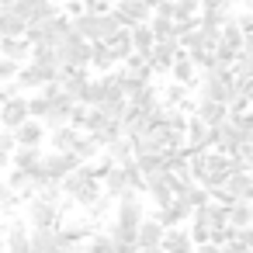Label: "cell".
<instances>
[{
    "instance_id": "1",
    "label": "cell",
    "mask_w": 253,
    "mask_h": 253,
    "mask_svg": "<svg viewBox=\"0 0 253 253\" xmlns=\"http://www.w3.org/2000/svg\"><path fill=\"white\" fill-rule=\"evenodd\" d=\"M191 239L201 246V243H229L232 239V229H229V208L218 205V201H208L201 205L194 215H191Z\"/></svg>"
},
{
    "instance_id": "2",
    "label": "cell",
    "mask_w": 253,
    "mask_h": 253,
    "mask_svg": "<svg viewBox=\"0 0 253 253\" xmlns=\"http://www.w3.org/2000/svg\"><path fill=\"white\" fill-rule=\"evenodd\" d=\"M63 198H70L73 205H80V208H90L101 194H104V187H101V173H97V167H90V163H80L63 184Z\"/></svg>"
},
{
    "instance_id": "3",
    "label": "cell",
    "mask_w": 253,
    "mask_h": 253,
    "mask_svg": "<svg viewBox=\"0 0 253 253\" xmlns=\"http://www.w3.org/2000/svg\"><path fill=\"white\" fill-rule=\"evenodd\" d=\"M70 28H73V35H80L87 42H111L125 25L115 18V11H104V14H77V18H70Z\"/></svg>"
},
{
    "instance_id": "4",
    "label": "cell",
    "mask_w": 253,
    "mask_h": 253,
    "mask_svg": "<svg viewBox=\"0 0 253 253\" xmlns=\"http://www.w3.org/2000/svg\"><path fill=\"white\" fill-rule=\"evenodd\" d=\"M177 28H180V49L205 70L211 63V52L218 49L222 32H211V28H201V25H177Z\"/></svg>"
},
{
    "instance_id": "5",
    "label": "cell",
    "mask_w": 253,
    "mask_h": 253,
    "mask_svg": "<svg viewBox=\"0 0 253 253\" xmlns=\"http://www.w3.org/2000/svg\"><path fill=\"white\" fill-rule=\"evenodd\" d=\"M25 222L32 225V232L35 229H59V222H63V201H49L42 194H32L25 201Z\"/></svg>"
},
{
    "instance_id": "6",
    "label": "cell",
    "mask_w": 253,
    "mask_h": 253,
    "mask_svg": "<svg viewBox=\"0 0 253 253\" xmlns=\"http://www.w3.org/2000/svg\"><path fill=\"white\" fill-rule=\"evenodd\" d=\"M28 118H32L28 97L18 94V84H7V90H0V128L14 132V128H21Z\"/></svg>"
},
{
    "instance_id": "7",
    "label": "cell",
    "mask_w": 253,
    "mask_h": 253,
    "mask_svg": "<svg viewBox=\"0 0 253 253\" xmlns=\"http://www.w3.org/2000/svg\"><path fill=\"white\" fill-rule=\"evenodd\" d=\"M211 201L232 208V205H253V173L250 170H236L218 191H211Z\"/></svg>"
},
{
    "instance_id": "8",
    "label": "cell",
    "mask_w": 253,
    "mask_h": 253,
    "mask_svg": "<svg viewBox=\"0 0 253 253\" xmlns=\"http://www.w3.org/2000/svg\"><path fill=\"white\" fill-rule=\"evenodd\" d=\"M111 222H115L118 229L139 232V225L146 222V205H142L139 191H128V194L118 198V205H115V218H111Z\"/></svg>"
},
{
    "instance_id": "9",
    "label": "cell",
    "mask_w": 253,
    "mask_h": 253,
    "mask_svg": "<svg viewBox=\"0 0 253 253\" xmlns=\"http://www.w3.org/2000/svg\"><path fill=\"white\" fill-rule=\"evenodd\" d=\"M56 56H59V63H63L66 70H87L90 59H94V42H87V39H80V35H70V39L56 49Z\"/></svg>"
},
{
    "instance_id": "10",
    "label": "cell",
    "mask_w": 253,
    "mask_h": 253,
    "mask_svg": "<svg viewBox=\"0 0 253 253\" xmlns=\"http://www.w3.org/2000/svg\"><path fill=\"white\" fill-rule=\"evenodd\" d=\"M80 167V160L73 156V153H45V163H42V177L45 180H52V184H63L73 170Z\"/></svg>"
},
{
    "instance_id": "11",
    "label": "cell",
    "mask_w": 253,
    "mask_h": 253,
    "mask_svg": "<svg viewBox=\"0 0 253 253\" xmlns=\"http://www.w3.org/2000/svg\"><path fill=\"white\" fill-rule=\"evenodd\" d=\"M11 11H14V14H21L28 25H42V21H49V18H56V14H59V7L52 4V0H18Z\"/></svg>"
},
{
    "instance_id": "12",
    "label": "cell",
    "mask_w": 253,
    "mask_h": 253,
    "mask_svg": "<svg viewBox=\"0 0 253 253\" xmlns=\"http://www.w3.org/2000/svg\"><path fill=\"white\" fill-rule=\"evenodd\" d=\"M111 11H115V18H118L125 28L146 25V21L153 18V11L142 4V0H115V4H111Z\"/></svg>"
},
{
    "instance_id": "13",
    "label": "cell",
    "mask_w": 253,
    "mask_h": 253,
    "mask_svg": "<svg viewBox=\"0 0 253 253\" xmlns=\"http://www.w3.org/2000/svg\"><path fill=\"white\" fill-rule=\"evenodd\" d=\"M177 56H180V42H156L146 59H149V70L153 73H170V66H173Z\"/></svg>"
},
{
    "instance_id": "14",
    "label": "cell",
    "mask_w": 253,
    "mask_h": 253,
    "mask_svg": "<svg viewBox=\"0 0 253 253\" xmlns=\"http://www.w3.org/2000/svg\"><path fill=\"white\" fill-rule=\"evenodd\" d=\"M45 132H49V128H45L39 118H28L21 128H14V142H18V149H42Z\"/></svg>"
},
{
    "instance_id": "15",
    "label": "cell",
    "mask_w": 253,
    "mask_h": 253,
    "mask_svg": "<svg viewBox=\"0 0 253 253\" xmlns=\"http://www.w3.org/2000/svg\"><path fill=\"white\" fill-rule=\"evenodd\" d=\"M32 250L35 253H66L70 243L63 239L59 229H35L32 232Z\"/></svg>"
},
{
    "instance_id": "16",
    "label": "cell",
    "mask_w": 253,
    "mask_h": 253,
    "mask_svg": "<svg viewBox=\"0 0 253 253\" xmlns=\"http://www.w3.org/2000/svg\"><path fill=\"white\" fill-rule=\"evenodd\" d=\"M194 115L208 125V128H218L222 122H229V104H218V101H208V97H198V104H194Z\"/></svg>"
},
{
    "instance_id": "17",
    "label": "cell",
    "mask_w": 253,
    "mask_h": 253,
    "mask_svg": "<svg viewBox=\"0 0 253 253\" xmlns=\"http://www.w3.org/2000/svg\"><path fill=\"white\" fill-rule=\"evenodd\" d=\"M194 250H198V243L191 239V229H184V225L167 229V236H163V253H194Z\"/></svg>"
},
{
    "instance_id": "18",
    "label": "cell",
    "mask_w": 253,
    "mask_h": 253,
    "mask_svg": "<svg viewBox=\"0 0 253 253\" xmlns=\"http://www.w3.org/2000/svg\"><path fill=\"white\" fill-rule=\"evenodd\" d=\"M198 70H201V66H198V63H194V59L180 49V56H177V59H173V66H170V77H173V84L191 87V84L198 80Z\"/></svg>"
},
{
    "instance_id": "19",
    "label": "cell",
    "mask_w": 253,
    "mask_h": 253,
    "mask_svg": "<svg viewBox=\"0 0 253 253\" xmlns=\"http://www.w3.org/2000/svg\"><path fill=\"white\" fill-rule=\"evenodd\" d=\"M167 236V225H160L153 215H146V222L139 225V250H160Z\"/></svg>"
},
{
    "instance_id": "20",
    "label": "cell",
    "mask_w": 253,
    "mask_h": 253,
    "mask_svg": "<svg viewBox=\"0 0 253 253\" xmlns=\"http://www.w3.org/2000/svg\"><path fill=\"white\" fill-rule=\"evenodd\" d=\"M177 201H180L184 208L198 211L201 205H208V201H211V191H208V187H201L198 180H191V184H184V187L177 191Z\"/></svg>"
},
{
    "instance_id": "21",
    "label": "cell",
    "mask_w": 253,
    "mask_h": 253,
    "mask_svg": "<svg viewBox=\"0 0 253 253\" xmlns=\"http://www.w3.org/2000/svg\"><path fill=\"white\" fill-rule=\"evenodd\" d=\"M191 215H194V211H191V208H184V205H180V201L173 198L170 205H163V208H156V215H153V218H156L160 225H167V229H173V225H180V222H187Z\"/></svg>"
},
{
    "instance_id": "22",
    "label": "cell",
    "mask_w": 253,
    "mask_h": 253,
    "mask_svg": "<svg viewBox=\"0 0 253 253\" xmlns=\"http://www.w3.org/2000/svg\"><path fill=\"white\" fill-rule=\"evenodd\" d=\"M0 56L28 66V63H32V42H28V39H4V42H0Z\"/></svg>"
},
{
    "instance_id": "23",
    "label": "cell",
    "mask_w": 253,
    "mask_h": 253,
    "mask_svg": "<svg viewBox=\"0 0 253 253\" xmlns=\"http://www.w3.org/2000/svg\"><path fill=\"white\" fill-rule=\"evenodd\" d=\"M42 163H45L42 149H14V160H11V167L25 173H42Z\"/></svg>"
},
{
    "instance_id": "24",
    "label": "cell",
    "mask_w": 253,
    "mask_h": 253,
    "mask_svg": "<svg viewBox=\"0 0 253 253\" xmlns=\"http://www.w3.org/2000/svg\"><path fill=\"white\" fill-rule=\"evenodd\" d=\"M7 253H35L32 250V232L25 229V222L7 225Z\"/></svg>"
},
{
    "instance_id": "25",
    "label": "cell",
    "mask_w": 253,
    "mask_h": 253,
    "mask_svg": "<svg viewBox=\"0 0 253 253\" xmlns=\"http://www.w3.org/2000/svg\"><path fill=\"white\" fill-rule=\"evenodd\" d=\"M80 139H84V132H80L77 125H66V128H56V132H52V149H56V153H77V146H80Z\"/></svg>"
},
{
    "instance_id": "26",
    "label": "cell",
    "mask_w": 253,
    "mask_h": 253,
    "mask_svg": "<svg viewBox=\"0 0 253 253\" xmlns=\"http://www.w3.org/2000/svg\"><path fill=\"white\" fill-rule=\"evenodd\" d=\"M25 32H28V21L21 14H14L11 7L0 11V35L4 39H25Z\"/></svg>"
},
{
    "instance_id": "27",
    "label": "cell",
    "mask_w": 253,
    "mask_h": 253,
    "mask_svg": "<svg viewBox=\"0 0 253 253\" xmlns=\"http://www.w3.org/2000/svg\"><path fill=\"white\" fill-rule=\"evenodd\" d=\"M149 28H153L156 42H180V28H177L173 18H160V14H153V18H149Z\"/></svg>"
},
{
    "instance_id": "28",
    "label": "cell",
    "mask_w": 253,
    "mask_h": 253,
    "mask_svg": "<svg viewBox=\"0 0 253 253\" xmlns=\"http://www.w3.org/2000/svg\"><path fill=\"white\" fill-rule=\"evenodd\" d=\"M128 32H132V45H135V56H149V52H153V45H156V35H153L149 21H146V25H135V28H128Z\"/></svg>"
},
{
    "instance_id": "29",
    "label": "cell",
    "mask_w": 253,
    "mask_h": 253,
    "mask_svg": "<svg viewBox=\"0 0 253 253\" xmlns=\"http://www.w3.org/2000/svg\"><path fill=\"white\" fill-rule=\"evenodd\" d=\"M104 156L111 160V163H132L135 160V153H132V139H115L111 146H104Z\"/></svg>"
},
{
    "instance_id": "30",
    "label": "cell",
    "mask_w": 253,
    "mask_h": 253,
    "mask_svg": "<svg viewBox=\"0 0 253 253\" xmlns=\"http://www.w3.org/2000/svg\"><path fill=\"white\" fill-rule=\"evenodd\" d=\"M229 229L232 232L253 229V205H232L229 208Z\"/></svg>"
},
{
    "instance_id": "31",
    "label": "cell",
    "mask_w": 253,
    "mask_h": 253,
    "mask_svg": "<svg viewBox=\"0 0 253 253\" xmlns=\"http://www.w3.org/2000/svg\"><path fill=\"white\" fill-rule=\"evenodd\" d=\"M90 66L101 70V73H111V70L118 66V59H115V52H111L104 42H94V59H90Z\"/></svg>"
},
{
    "instance_id": "32",
    "label": "cell",
    "mask_w": 253,
    "mask_h": 253,
    "mask_svg": "<svg viewBox=\"0 0 253 253\" xmlns=\"http://www.w3.org/2000/svg\"><path fill=\"white\" fill-rule=\"evenodd\" d=\"M232 77H236V80H246V84H253V45H246V49L236 56Z\"/></svg>"
},
{
    "instance_id": "33",
    "label": "cell",
    "mask_w": 253,
    "mask_h": 253,
    "mask_svg": "<svg viewBox=\"0 0 253 253\" xmlns=\"http://www.w3.org/2000/svg\"><path fill=\"white\" fill-rule=\"evenodd\" d=\"M21 201H25V198H21L7 180H0V215H14Z\"/></svg>"
},
{
    "instance_id": "34",
    "label": "cell",
    "mask_w": 253,
    "mask_h": 253,
    "mask_svg": "<svg viewBox=\"0 0 253 253\" xmlns=\"http://www.w3.org/2000/svg\"><path fill=\"white\" fill-rule=\"evenodd\" d=\"M52 104H56V101H52V97H45L42 90L28 97V111H32V118H39V122H45V118H49V111H52Z\"/></svg>"
},
{
    "instance_id": "35",
    "label": "cell",
    "mask_w": 253,
    "mask_h": 253,
    "mask_svg": "<svg viewBox=\"0 0 253 253\" xmlns=\"http://www.w3.org/2000/svg\"><path fill=\"white\" fill-rule=\"evenodd\" d=\"M18 73H21V63H14V59H4V56H0V87L18 84Z\"/></svg>"
},
{
    "instance_id": "36",
    "label": "cell",
    "mask_w": 253,
    "mask_h": 253,
    "mask_svg": "<svg viewBox=\"0 0 253 253\" xmlns=\"http://www.w3.org/2000/svg\"><path fill=\"white\" fill-rule=\"evenodd\" d=\"M111 205H115V198H108V194H101L90 208H87V218H94V222H101V218H108V211H111Z\"/></svg>"
},
{
    "instance_id": "37",
    "label": "cell",
    "mask_w": 253,
    "mask_h": 253,
    "mask_svg": "<svg viewBox=\"0 0 253 253\" xmlns=\"http://www.w3.org/2000/svg\"><path fill=\"white\" fill-rule=\"evenodd\" d=\"M187 97H191V90H187V87H180V84H173V87L163 94V101H167L170 108H180V104H187Z\"/></svg>"
},
{
    "instance_id": "38",
    "label": "cell",
    "mask_w": 253,
    "mask_h": 253,
    "mask_svg": "<svg viewBox=\"0 0 253 253\" xmlns=\"http://www.w3.org/2000/svg\"><path fill=\"white\" fill-rule=\"evenodd\" d=\"M194 253H225V246H222V243H201Z\"/></svg>"
},
{
    "instance_id": "39",
    "label": "cell",
    "mask_w": 253,
    "mask_h": 253,
    "mask_svg": "<svg viewBox=\"0 0 253 253\" xmlns=\"http://www.w3.org/2000/svg\"><path fill=\"white\" fill-rule=\"evenodd\" d=\"M232 118H239V125H243V128L253 135V111H246V115H232Z\"/></svg>"
},
{
    "instance_id": "40",
    "label": "cell",
    "mask_w": 253,
    "mask_h": 253,
    "mask_svg": "<svg viewBox=\"0 0 253 253\" xmlns=\"http://www.w3.org/2000/svg\"><path fill=\"white\" fill-rule=\"evenodd\" d=\"M0 253H7V229L0 225Z\"/></svg>"
},
{
    "instance_id": "41",
    "label": "cell",
    "mask_w": 253,
    "mask_h": 253,
    "mask_svg": "<svg viewBox=\"0 0 253 253\" xmlns=\"http://www.w3.org/2000/svg\"><path fill=\"white\" fill-rule=\"evenodd\" d=\"M142 4H146V7H149V11H156V7H160V4H163V0H142Z\"/></svg>"
},
{
    "instance_id": "42",
    "label": "cell",
    "mask_w": 253,
    "mask_h": 253,
    "mask_svg": "<svg viewBox=\"0 0 253 253\" xmlns=\"http://www.w3.org/2000/svg\"><path fill=\"white\" fill-rule=\"evenodd\" d=\"M52 4H56V7H66V4H73V0H52Z\"/></svg>"
},
{
    "instance_id": "43",
    "label": "cell",
    "mask_w": 253,
    "mask_h": 253,
    "mask_svg": "<svg viewBox=\"0 0 253 253\" xmlns=\"http://www.w3.org/2000/svg\"><path fill=\"white\" fill-rule=\"evenodd\" d=\"M0 42H4V35H0Z\"/></svg>"
},
{
    "instance_id": "44",
    "label": "cell",
    "mask_w": 253,
    "mask_h": 253,
    "mask_svg": "<svg viewBox=\"0 0 253 253\" xmlns=\"http://www.w3.org/2000/svg\"><path fill=\"white\" fill-rule=\"evenodd\" d=\"M0 132H4V128H0Z\"/></svg>"
}]
</instances>
